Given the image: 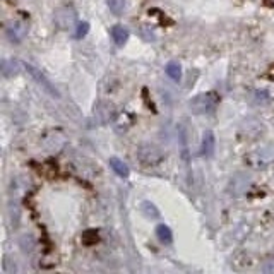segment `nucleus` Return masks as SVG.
Segmentation results:
<instances>
[{"instance_id":"1","label":"nucleus","mask_w":274,"mask_h":274,"mask_svg":"<svg viewBox=\"0 0 274 274\" xmlns=\"http://www.w3.org/2000/svg\"><path fill=\"white\" fill-rule=\"evenodd\" d=\"M220 103V96L216 93L209 91V93H200V95L194 96L189 101V108L192 110V113L196 115H206V113H211Z\"/></svg>"},{"instance_id":"2","label":"nucleus","mask_w":274,"mask_h":274,"mask_svg":"<svg viewBox=\"0 0 274 274\" xmlns=\"http://www.w3.org/2000/svg\"><path fill=\"white\" fill-rule=\"evenodd\" d=\"M137 159L142 166H156L165 159V151L152 142H146V144L139 146Z\"/></svg>"},{"instance_id":"3","label":"nucleus","mask_w":274,"mask_h":274,"mask_svg":"<svg viewBox=\"0 0 274 274\" xmlns=\"http://www.w3.org/2000/svg\"><path fill=\"white\" fill-rule=\"evenodd\" d=\"M53 21L58 29L69 31L72 27H75V24H77V10L72 5H62L55 10Z\"/></svg>"},{"instance_id":"4","label":"nucleus","mask_w":274,"mask_h":274,"mask_svg":"<svg viewBox=\"0 0 274 274\" xmlns=\"http://www.w3.org/2000/svg\"><path fill=\"white\" fill-rule=\"evenodd\" d=\"M23 67H24V71L27 72V74L31 75V77L34 79V81L38 82V84L41 86V88L45 89L47 93H50L53 98H60V93L57 91V88H55L53 84L50 82V79L47 77V75L43 74V72L40 71L38 67H34V65H31V64H27V62H23Z\"/></svg>"},{"instance_id":"5","label":"nucleus","mask_w":274,"mask_h":274,"mask_svg":"<svg viewBox=\"0 0 274 274\" xmlns=\"http://www.w3.org/2000/svg\"><path fill=\"white\" fill-rule=\"evenodd\" d=\"M249 161L254 166H268L274 161V146H266L257 151H254L249 156Z\"/></svg>"},{"instance_id":"6","label":"nucleus","mask_w":274,"mask_h":274,"mask_svg":"<svg viewBox=\"0 0 274 274\" xmlns=\"http://www.w3.org/2000/svg\"><path fill=\"white\" fill-rule=\"evenodd\" d=\"M27 34V24L23 23V21H14L7 26V36H9L10 41L14 43H19L23 41V38Z\"/></svg>"},{"instance_id":"7","label":"nucleus","mask_w":274,"mask_h":274,"mask_svg":"<svg viewBox=\"0 0 274 274\" xmlns=\"http://www.w3.org/2000/svg\"><path fill=\"white\" fill-rule=\"evenodd\" d=\"M250 187V178L244 173H238L231 178L230 182V192L233 196H242L244 192H247V189Z\"/></svg>"},{"instance_id":"8","label":"nucleus","mask_w":274,"mask_h":274,"mask_svg":"<svg viewBox=\"0 0 274 274\" xmlns=\"http://www.w3.org/2000/svg\"><path fill=\"white\" fill-rule=\"evenodd\" d=\"M214 149H216V137L213 130H206L202 136V156L211 158L214 154Z\"/></svg>"},{"instance_id":"9","label":"nucleus","mask_w":274,"mask_h":274,"mask_svg":"<svg viewBox=\"0 0 274 274\" xmlns=\"http://www.w3.org/2000/svg\"><path fill=\"white\" fill-rule=\"evenodd\" d=\"M112 36H113V41H115L117 47H124V45L129 41V29L124 26H120V24H117V26L112 27Z\"/></svg>"},{"instance_id":"10","label":"nucleus","mask_w":274,"mask_h":274,"mask_svg":"<svg viewBox=\"0 0 274 274\" xmlns=\"http://www.w3.org/2000/svg\"><path fill=\"white\" fill-rule=\"evenodd\" d=\"M132 120H134L132 115H129L127 112H120L119 117L115 119V130L120 134H124L130 125H132Z\"/></svg>"},{"instance_id":"11","label":"nucleus","mask_w":274,"mask_h":274,"mask_svg":"<svg viewBox=\"0 0 274 274\" xmlns=\"http://www.w3.org/2000/svg\"><path fill=\"white\" fill-rule=\"evenodd\" d=\"M110 166H112V170L120 176V178H127V176H129V173H130L129 166H127L125 163L122 161V159L117 158V156L110 158Z\"/></svg>"},{"instance_id":"12","label":"nucleus","mask_w":274,"mask_h":274,"mask_svg":"<svg viewBox=\"0 0 274 274\" xmlns=\"http://www.w3.org/2000/svg\"><path fill=\"white\" fill-rule=\"evenodd\" d=\"M19 67H23V64H19V62H16V60L0 62V71H2V74L5 75V77H12V75H16L17 72H19Z\"/></svg>"},{"instance_id":"13","label":"nucleus","mask_w":274,"mask_h":274,"mask_svg":"<svg viewBox=\"0 0 274 274\" xmlns=\"http://www.w3.org/2000/svg\"><path fill=\"white\" fill-rule=\"evenodd\" d=\"M156 237H158V240L165 245H172V242H173V233L166 224H159V226L156 228Z\"/></svg>"},{"instance_id":"14","label":"nucleus","mask_w":274,"mask_h":274,"mask_svg":"<svg viewBox=\"0 0 274 274\" xmlns=\"http://www.w3.org/2000/svg\"><path fill=\"white\" fill-rule=\"evenodd\" d=\"M165 71H166V75H168L172 81L178 82L180 79H182V67H180L178 62H168Z\"/></svg>"},{"instance_id":"15","label":"nucleus","mask_w":274,"mask_h":274,"mask_svg":"<svg viewBox=\"0 0 274 274\" xmlns=\"http://www.w3.org/2000/svg\"><path fill=\"white\" fill-rule=\"evenodd\" d=\"M141 211H142V214H146V218H149V220H158L159 218L158 207H156L152 202H149V200L141 202Z\"/></svg>"},{"instance_id":"16","label":"nucleus","mask_w":274,"mask_h":274,"mask_svg":"<svg viewBox=\"0 0 274 274\" xmlns=\"http://www.w3.org/2000/svg\"><path fill=\"white\" fill-rule=\"evenodd\" d=\"M82 245H86V247H93V245H96L100 242V233L98 230H86L84 233H82Z\"/></svg>"},{"instance_id":"17","label":"nucleus","mask_w":274,"mask_h":274,"mask_svg":"<svg viewBox=\"0 0 274 274\" xmlns=\"http://www.w3.org/2000/svg\"><path fill=\"white\" fill-rule=\"evenodd\" d=\"M178 134H180V151H182V158L183 161L189 165V146H187V134L183 130V127H178Z\"/></svg>"},{"instance_id":"18","label":"nucleus","mask_w":274,"mask_h":274,"mask_svg":"<svg viewBox=\"0 0 274 274\" xmlns=\"http://www.w3.org/2000/svg\"><path fill=\"white\" fill-rule=\"evenodd\" d=\"M108 9L112 10L113 16H120L125 9V0H105Z\"/></svg>"},{"instance_id":"19","label":"nucleus","mask_w":274,"mask_h":274,"mask_svg":"<svg viewBox=\"0 0 274 274\" xmlns=\"http://www.w3.org/2000/svg\"><path fill=\"white\" fill-rule=\"evenodd\" d=\"M88 31H89V24L86 23V21H82V23H77L75 24V33H74V36L77 38V40H82V38L88 34Z\"/></svg>"},{"instance_id":"20","label":"nucleus","mask_w":274,"mask_h":274,"mask_svg":"<svg viewBox=\"0 0 274 274\" xmlns=\"http://www.w3.org/2000/svg\"><path fill=\"white\" fill-rule=\"evenodd\" d=\"M255 96H257V101H269V95L266 91H257L255 93Z\"/></svg>"}]
</instances>
